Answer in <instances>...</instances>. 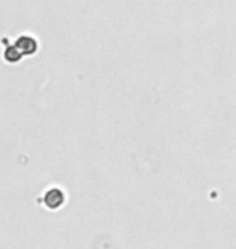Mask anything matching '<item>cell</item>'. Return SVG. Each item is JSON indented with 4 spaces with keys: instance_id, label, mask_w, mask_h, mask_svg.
Segmentation results:
<instances>
[{
    "instance_id": "obj_1",
    "label": "cell",
    "mask_w": 236,
    "mask_h": 249,
    "mask_svg": "<svg viewBox=\"0 0 236 249\" xmlns=\"http://www.w3.org/2000/svg\"><path fill=\"white\" fill-rule=\"evenodd\" d=\"M41 204L47 211H52V212L60 211V209L67 204V193L60 186H50L44 191L41 197Z\"/></svg>"
},
{
    "instance_id": "obj_2",
    "label": "cell",
    "mask_w": 236,
    "mask_h": 249,
    "mask_svg": "<svg viewBox=\"0 0 236 249\" xmlns=\"http://www.w3.org/2000/svg\"><path fill=\"white\" fill-rule=\"evenodd\" d=\"M15 47L23 57H33L39 52V39L31 33H23L15 39Z\"/></svg>"
},
{
    "instance_id": "obj_3",
    "label": "cell",
    "mask_w": 236,
    "mask_h": 249,
    "mask_svg": "<svg viewBox=\"0 0 236 249\" xmlns=\"http://www.w3.org/2000/svg\"><path fill=\"white\" fill-rule=\"evenodd\" d=\"M2 42L7 44V39H2ZM2 58L5 60V63L17 65V63L21 62L23 55L18 52V49L15 47V44H7V46H5V49H3V52H2Z\"/></svg>"
}]
</instances>
